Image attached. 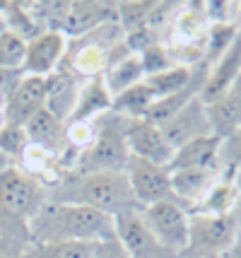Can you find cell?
<instances>
[{"instance_id":"obj_32","label":"cell","mask_w":241,"mask_h":258,"mask_svg":"<svg viewBox=\"0 0 241 258\" xmlns=\"http://www.w3.org/2000/svg\"><path fill=\"white\" fill-rule=\"evenodd\" d=\"M219 162H222L224 169H229L234 174H241V128L222 140V145H219Z\"/></svg>"},{"instance_id":"obj_31","label":"cell","mask_w":241,"mask_h":258,"mask_svg":"<svg viewBox=\"0 0 241 258\" xmlns=\"http://www.w3.org/2000/svg\"><path fill=\"white\" fill-rule=\"evenodd\" d=\"M138 56H140V63H142V70H145V78H147V75H157V73H162V70L176 66L164 44L149 46V48H145V51L138 53Z\"/></svg>"},{"instance_id":"obj_26","label":"cell","mask_w":241,"mask_h":258,"mask_svg":"<svg viewBox=\"0 0 241 258\" xmlns=\"http://www.w3.org/2000/svg\"><path fill=\"white\" fill-rule=\"evenodd\" d=\"M154 104V94L149 92V87L145 85V80L123 90L121 94L114 97L111 111L123 113L128 118H145V113L149 111V106Z\"/></svg>"},{"instance_id":"obj_12","label":"cell","mask_w":241,"mask_h":258,"mask_svg":"<svg viewBox=\"0 0 241 258\" xmlns=\"http://www.w3.org/2000/svg\"><path fill=\"white\" fill-rule=\"evenodd\" d=\"M46 92H48L46 78L22 75V80L17 82V87H15L12 94L8 97V106H5L8 125L22 128L36 111H41V109L46 106Z\"/></svg>"},{"instance_id":"obj_28","label":"cell","mask_w":241,"mask_h":258,"mask_svg":"<svg viewBox=\"0 0 241 258\" xmlns=\"http://www.w3.org/2000/svg\"><path fill=\"white\" fill-rule=\"evenodd\" d=\"M154 0H123L116 3V22L123 29V34H130L147 24L149 12L154 10Z\"/></svg>"},{"instance_id":"obj_22","label":"cell","mask_w":241,"mask_h":258,"mask_svg":"<svg viewBox=\"0 0 241 258\" xmlns=\"http://www.w3.org/2000/svg\"><path fill=\"white\" fill-rule=\"evenodd\" d=\"M219 140L217 135H205L186 143L184 147L174 150V157L169 162V171H179V169H193V167H215L222 164L219 162Z\"/></svg>"},{"instance_id":"obj_24","label":"cell","mask_w":241,"mask_h":258,"mask_svg":"<svg viewBox=\"0 0 241 258\" xmlns=\"http://www.w3.org/2000/svg\"><path fill=\"white\" fill-rule=\"evenodd\" d=\"M142 80H145V70H142V63H140L138 53L118 58V60L111 63V66L106 68V73H104V82H106V87L111 92V97L121 94L123 90L138 85Z\"/></svg>"},{"instance_id":"obj_7","label":"cell","mask_w":241,"mask_h":258,"mask_svg":"<svg viewBox=\"0 0 241 258\" xmlns=\"http://www.w3.org/2000/svg\"><path fill=\"white\" fill-rule=\"evenodd\" d=\"M142 222L147 225L152 236L174 253H184L188 246V229H191V215L184 205L174 201H162L147 205L140 210Z\"/></svg>"},{"instance_id":"obj_19","label":"cell","mask_w":241,"mask_h":258,"mask_svg":"<svg viewBox=\"0 0 241 258\" xmlns=\"http://www.w3.org/2000/svg\"><path fill=\"white\" fill-rule=\"evenodd\" d=\"M207 118L212 125V135H217L219 140L241 128V75L219 99L207 104Z\"/></svg>"},{"instance_id":"obj_30","label":"cell","mask_w":241,"mask_h":258,"mask_svg":"<svg viewBox=\"0 0 241 258\" xmlns=\"http://www.w3.org/2000/svg\"><path fill=\"white\" fill-rule=\"evenodd\" d=\"M27 147V135L22 128L17 125H5L0 131V155L5 159H10L17 164V159L22 155V150Z\"/></svg>"},{"instance_id":"obj_18","label":"cell","mask_w":241,"mask_h":258,"mask_svg":"<svg viewBox=\"0 0 241 258\" xmlns=\"http://www.w3.org/2000/svg\"><path fill=\"white\" fill-rule=\"evenodd\" d=\"M48 92H46V109L53 116H58L63 123H68L70 113L75 109V101L80 94V87L85 80H80L77 75H72L68 68L58 66V70L53 75H48Z\"/></svg>"},{"instance_id":"obj_27","label":"cell","mask_w":241,"mask_h":258,"mask_svg":"<svg viewBox=\"0 0 241 258\" xmlns=\"http://www.w3.org/2000/svg\"><path fill=\"white\" fill-rule=\"evenodd\" d=\"M94 241H60V244H34L27 258H94Z\"/></svg>"},{"instance_id":"obj_14","label":"cell","mask_w":241,"mask_h":258,"mask_svg":"<svg viewBox=\"0 0 241 258\" xmlns=\"http://www.w3.org/2000/svg\"><path fill=\"white\" fill-rule=\"evenodd\" d=\"M126 143L133 157L147 159V162H154V164H162V167H169V162L174 157V150L164 140L159 125L147 121V118H133L130 121Z\"/></svg>"},{"instance_id":"obj_11","label":"cell","mask_w":241,"mask_h":258,"mask_svg":"<svg viewBox=\"0 0 241 258\" xmlns=\"http://www.w3.org/2000/svg\"><path fill=\"white\" fill-rule=\"evenodd\" d=\"M68 51V36L63 32H41L36 39L27 41L22 60V75L48 78L58 70Z\"/></svg>"},{"instance_id":"obj_3","label":"cell","mask_w":241,"mask_h":258,"mask_svg":"<svg viewBox=\"0 0 241 258\" xmlns=\"http://www.w3.org/2000/svg\"><path fill=\"white\" fill-rule=\"evenodd\" d=\"M133 118L123 113L106 111L94 123V140L92 145L82 152L72 174H94V171H126L130 159V150L126 143L128 125Z\"/></svg>"},{"instance_id":"obj_2","label":"cell","mask_w":241,"mask_h":258,"mask_svg":"<svg viewBox=\"0 0 241 258\" xmlns=\"http://www.w3.org/2000/svg\"><path fill=\"white\" fill-rule=\"evenodd\" d=\"M46 201L75 203L116 217L128 210H142L133 196L126 171H94V174H65L56 186L46 188Z\"/></svg>"},{"instance_id":"obj_25","label":"cell","mask_w":241,"mask_h":258,"mask_svg":"<svg viewBox=\"0 0 241 258\" xmlns=\"http://www.w3.org/2000/svg\"><path fill=\"white\" fill-rule=\"evenodd\" d=\"M193 78V68H186V66H172L167 70H162L157 75H147L145 78V85L149 87V92L154 94V101L167 99L176 92H181L191 82Z\"/></svg>"},{"instance_id":"obj_33","label":"cell","mask_w":241,"mask_h":258,"mask_svg":"<svg viewBox=\"0 0 241 258\" xmlns=\"http://www.w3.org/2000/svg\"><path fill=\"white\" fill-rule=\"evenodd\" d=\"M94 258H128L126 248L121 246L118 239H106V241H97L94 246Z\"/></svg>"},{"instance_id":"obj_17","label":"cell","mask_w":241,"mask_h":258,"mask_svg":"<svg viewBox=\"0 0 241 258\" xmlns=\"http://www.w3.org/2000/svg\"><path fill=\"white\" fill-rule=\"evenodd\" d=\"M24 135H27V143L36 145L41 150H46L51 155L60 157L63 150H65V123L53 116L46 106L41 111H36L27 123L22 125Z\"/></svg>"},{"instance_id":"obj_6","label":"cell","mask_w":241,"mask_h":258,"mask_svg":"<svg viewBox=\"0 0 241 258\" xmlns=\"http://www.w3.org/2000/svg\"><path fill=\"white\" fill-rule=\"evenodd\" d=\"M46 203V188L24 174L15 162L0 164V208L12 215L32 220L34 213Z\"/></svg>"},{"instance_id":"obj_9","label":"cell","mask_w":241,"mask_h":258,"mask_svg":"<svg viewBox=\"0 0 241 258\" xmlns=\"http://www.w3.org/2000/svg\"><path fill=\"white\" fill-rule=\"evenodd\" d=\"M116 239L121 246L126 248L128 258H181L179 253L162 246L159 241L152 236L147 225L142 222L140 210H128L114 217Z\"/></svg>"},{"instance_id":"obj_4","label":"cell","mask_w":241,"mask_h":258,"mask_svg":"<svg viewBox=\"0 0 241 258\" xmlns=\"http://www.w3.org/2000/svg\"><path fill=\"white\" fill-rule=\"evenodd\" d=\"M123 41L118 22H106L77 39H68V51L60 66L68 68L80 80H92L106 73L114 48Z\"/></svg>"},{"instance_id":"obj_10","label":"cell","mask_w":241,"mask_h":258,"mask_svg":"<svg viewBox=\"0 0 241 258\" xmlns=\"http://www.w3.org/2000/svg\"><path fill=\"white\" fill-rule=\"evenodd\" d=\"M159 131L172 150H179L191 140L212 135V125H210V118H207V106L200 101V97H195L193 101L186 104L184 109H179L174 113L169 121H164L159 125Z\"/></svg>"},{"instance_id":"obj_16","label":"cell","mask_w":241,"mask_h":258,"mask_svg":"<svg viewBox=\"0 0 241 258\" xmlns=\"http://www.w3.org/2000/svg\"><path fill=\"white\" fill-rule=\"evenodd\" d=\"M106 22H116V3L104 0H77L68 3V15L63 22V34L68 39H77Z\"/></svg>"},{"instance_id":"obj_8","label":"cell","mask_w":241,"mask_h":258,"mask_svg":"<svg viewBox=\"0 0 241 258\" xmlns=\"http://www.w3.org/2000/svg\"><path fill=\"white\" fill-rule=\"evenodd\" d=\"M126 176L140 208H147V205H154L162 201L176 203L172 191V171L167 167L130 155L126 164Z\"/></svg>"},{"instance_id":"obj_13","label":"cell","mask_w":241,"mask_h":258,"mask_svg":"<svg viewBox=\"0 0 241 258\" xmlns=\"http://www.w3.org/2000/svg\"><path fill=\"white\" fill-rule=\"evenodd\" d=\"M222 174H224V167H222V164L172 171V191H174L176 203L184 205L186 210L191 213L195 205L212 191V186L219 181Z\"/></svg>"},{"instance_id":"obj_29","label":"cell","mask_w":241,"mask_h":258,"mask_svg":"<svg viewBox=\"0 0 241 258\" xmlns=\"http://www.w3.org/2000/svg\"><path fill=\"white\" fill-rule=\"evenodd\" d=\"M24 48L27 44L20 36L3 29L0 32V70H22Z\"/></svg>"},{"instance_id":"obj_15","label":"cell","mask_w":241,"mask_h":258,"mask_svg":"<svg viewBox=\"0 0 241 258\" xmlns=\"http://www.w3.org/2000/svg\"><path fill=\"white\" fill-rule=\"evenodd\" d=\"M239 75H241V32H239V36L231 41L229 48L210 66L205 85H203V90H200V101L207 106V104H212L215 99H219V97L236 82Z\"/></svg>"},{"instance_id":"obj_1","label":"cell","mask_w":241,"mask_h":258,"mask_svg":"<svg viewBox=\"0 0 241 258\" xmlns=\"http://www.w3.org/2000/svg\"><path fill=\"white\" fill-rule=\"evenodd\" d=\"M34 244H60V241H106L114 239V217L75 205V203L46 201L29 220Z\"/></svg>"},{"instance_id":"obj_5","label":"cell","mask_w":241,"mask_h":258,"mask_svg":"<svg viewBox=\"0 0 241 258\" xmlns=\"http://www.w3.org/2000/svg\"><path fill=\"white\" fill-rule=\"evenodd\" d=\"M191 215L188 246L181 258H222L236 241L239 234V215Z\"/></svg>"},{"instance_id":"obj_23","label":"cell","mask_w":241,"mask_h":258,"mask_svg":"<svg viewBox=\"0 0 241 258\" xmlns=\"http://www.w3.org/2000/svg\"><path fill=\"white\" fill-rule=\"evenodd\" d=\"M0 20H3V27L15 36H20L24 44L44 32L41 24L36 22L29 3H0Z\"/></svg>"},{"instance_id":"obj_21","label":"cell","mask_w":241,"mask_h":258,"mask_svg":"<svg viewBox=\"0 0 241 258\" xmlns=\"http://www.w3.org/2000/svg\"><path fill=\"white\" fill-rule=\"evenodd\" d=\"M241 201V186H239V174H234L229 169H224V174L219 181L212 186V191L207 193L203 201L195 205L191 213H203V215H229L236 213Z\"/></svg>"},{"instance_id":"obj_20","label":"cell","mask_w":241,"mask_h":258,"mask_svg":"<svg viewBox=\"0 0 241 258\" xmlns=\"http://www.w3.org/2000/svg\"><path fill=\"white\" fill-rule=\"evenodd\" d=\"M111 104H114V97H111V92H109L106 82H104V75L85 80L68 123H77V121L92 123V121H97L106 111H111Z\"/></svg>"}]
</instances>
